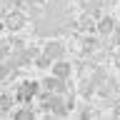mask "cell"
<instances>
[{
  "mask_svg": "<svg viewBox=\"0 0 120 120\" xmlns=\"http://www.w3.org/2000/svg\"><path fill=\"white\" fill-rule=\"evenodd\" d=\"M38 93H40V82L35 80H25L18 85V90H15V103H33V98H38Z\"/></svg>",
  "mask_w": 120,
  "mask_h": 120,
  "instance_id": "6da1fadb",
  "label": "cell"
},
{
  "mask_svg": "<svg viewBox=\"0 0 120 120\" xmlns=\"http://www.w3.org/2000/svg\"><path fill=\"white\" fill-rule=\"evenodd\" d=\"M3 20H5V30H10V33H20L22 28H25V10H10V13L3 15Z\"/></svg>",
  "mask_w": 120,
  "mask_h": 120,
  "instance_id": "7a4b0ae2",
  "label": "cell"
},
{
  "mask_svg": "<svg viewBox=\"0 0 120 120\" xmlns=\"http://www.w3.org/2000/svg\"><path fill=\"white\" fill-rule=\"evenodd\" d=\"M43 52L52 60V63H55V60L65 58V45L60 43V40H48V43L43 45Z\"/></svg>",
  "mask_w": 120,
  "mask_h": 120,
  "instance_id": "3957f363",
  "label": "cell"
},
{
  "mask_svg": "<svg viewBox=\"0 0 120 120\" xmlns=\"http://www.w3.org/2000/svg\"><path fill=\"white\" fill-rule=\"evenodd\" d=\"M43 90H50V93H65L68 90V80L58 78V75H50V78H43Z\"/></svg>",
  "mask_w": 120,
  "mask_h": 120,
  "instance_id": "277c9868",
  "label": "cell"
},
{
  "mask_svg": "<svg viewBox=\"0 0 120 120\" xmlns=\"http://www.w3.org/2000/svg\"><path fill=\"white\" fill-rule=\"evenodd\" d=\"M50 73L58 75V78H63V80H70V78H73V65H70L65 58H60V60H55V63H52Z\"/></svg>",
  "mask_w": 120,
  "mask_h": 120,
  "instance_id": "5b68a950",
  "label": "cell"
},
{
  "mask_svg": "<svg viewBox=\"0 0 120 120\" xmlns=\"http://www.w3.org/2000/svg\"><path fill=\"white\" fill-rule=\"evenodd\" d=\"M118 28L115 25V18H110V15H105V18H100L98 20V25H95V30L100 33L103 38H108V35H112V30Z\"/></svg>",
  "mask_w": 120,
  "mask_h": 120,
  "instance_id": "8992f818",
  "label": "cell"
},
{
  "mask_svg": "<svg viewBox=\"0 0 120 120\" xmlns=\"http://www.w3.org/2000/svg\"><path fill=\"white\" fill-rule=\"evenodd\" d=\"M15 70H18V68H15V63L10 60V55L0 60V80H8V78H10Z\"/></svg>",
  "mask_w": 120,
  "mask_h": 120,
  "instance_id": "52a82bcc",
  "label": "cell"
},
{
  "mask_svg": "<svg viewBox=\"0 0 120 120\" xmlns=\"http://www.w3.org/2000/svg\"><path fill=\"white\" fill-rule=\"evenodd\" d=\"M13 118H18V120H30V118H35V110H33V105H30V103H22L20 108L13 112Z\"/></svg>",
  "mask_w": 120,
  "mask_h": 120,
  "instance_id": "ba28073f",
  "label": "cell"
},
{
  "mask_svg": "<svg viewBox=\"0 0 120 120\" xmlns=\"http://www.w3.org/2000/svg\"><path fill=\"white\" fill-rule=\"evenodd\" d=\"M13 105H15V95H10V93H0V115L10 112Z\"/></svg>",
  "mask_w": 120,
  "mask_h": 120,
  "instance_id": "9c48e42d",
  "label": "cell"
},
{
  "mask_svg": "<svg viewBox=\"0 0 120 120\" xmlns=\"http://www.w3.org/2000/svg\"><path fill=\"white\" fill-rule=\"evenodd\" d=\"M33 63H35V68H38V70H50V68H52V60L48 58L43 50L35 55V60H33Z\"/></svg>",
  "mask_w": 120,
  "mask_h": 120,
  "instance_id": "30bf717a",
  "label": "cell"
},
{
  "mask_svg": "<svg viewBox=\"0 0 120 120\" xmlns=\"http://www.w3.org/2000/svg\"><path fill=\"white\" fill-rule=\"evenodd\" d=\"M10 52H13V43H10V40H3V38H0V60H3V58H8Z\"/></svg>",
  "mask_w": 120,
  "mask_h": 120,
  "instance_id": "8fae6325",
  "label": "cell"
},
{
  "mask_svg": "<svg viewBox=\"0 0 120 120\" xmlns=\"http://www.w3.org/2000/svg\"><path fill=\"white\" fill-rule=\"evenodd\" d=\"M82 48H85V50H95V48H98V40H95L93 35L82 38Z\"/></svg>",
  "mask_w": 120,
  "mask_h": 120,
  "instance_id": "7c38bea8",
  "label": "cell"
},
{
  "mask_svg": "<svg viewBox=\"0 0 120 120\" xmlns=\"http://www.w3.org/2000/svg\"><path fill=\"white\" fill-rule=\"evenodd\" d=\"M112 35H115V43L120 45V28H115V30H112Z\"/></svg>",
  "mask_w": 120,
  "mask_h": 120,
  "instance_id": "4fadbf2b",
  "label": "cell"
}]
</instances>
